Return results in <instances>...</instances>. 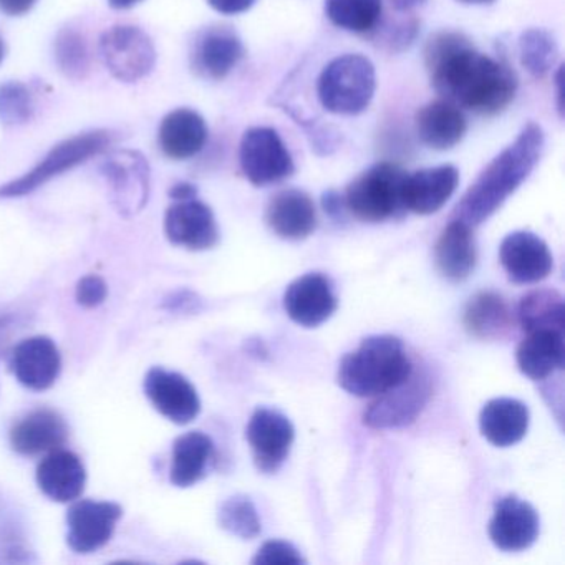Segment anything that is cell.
<instances>
[{
  "label": "cell",
  "instance_id": "1",
  "mask_svg": "<svg viewBox=\"0 0 565 565\" xmlns=\"http://www.w3.org/2000/svg\"><path fill=\"white\" fill-rule=\"evenodd\" d=\"M433 87L446 100L479 115H498L511 105L518 77L504 62L472 47L458 32H439L425 49Z\"/></svg>",
  "mask_w": 565,
  "mask_h": 565
},
{
  "label": "cell",
  "instance_id": "2",
  "mask_svg": "<svg viewBox=\"0 0 565 565\" xmlns=\"http://www.w3.org/2000/svg\"><path fill=\"white\" fill-rule=\"evenodd\" d=\"M545 137L537 124H527L514 141L501 151L462 196L456 220L478 226L491 217L511 194L531 177L544 151Z\"/></svg>",
  "mask_w": 565,
  "mask_h": 565
},
{
  "label": "cell",
  "instance_id": "3",
  "mask_svg": "<svg viewBox=\"0 0 565 565\" xmlns=\"http://www.w3.org/2000/svg\"><path fill=\"white\" fill-rule=\"evenodd\" d=\"M413 363L402 340L393 335H373L363 340L355 352L343 356L339 385L350 395L379 396L409 379Z\"/></svg>",
  "mask_w": 565,
  "mask_h": 565
},
{
  "label": "cell",
  "instance_id": "4",
  "mask_svg": "<svg viewBox=\"0 0 565 565\" xmlns=\"http://www.w3.org/2000/svg\"><path fill=\"white\" fill-rule=\"evenodd\" d=\"M376 90L375 67L360 54L333 58L319 77L317 95L329 114L359 115L372 104Z\"/></svg>",
  "mask_w": 565,
  "mask_h": 565
},
{
  "label": "cell",
  "instance_id": "5",
  "mask_svg": "<svg viewBox=\"0 0 565 565\" xmlns=\"http://www.w3.org/2000/svg\"><path fill=\"white\" fill-rule=\"evenodd\" d=\"M117 134L110 130H92L87 134L75 135L62 143L55 145L47 157L24 177L0 186V198H21L34 193L49 181L67 171L74 170L78 164L90 158L104 153L108 147L117 141Z\"/></svg>",
  "mask_w": 565,
  "mask_h": 565
},
{
  "label": "cell",
  "instance_id": "6",
  "mask_svg": "<svg viewBox=\"0 0 565 565\" xmlns=\"http://www.w3.org/2000/svg\"><path fill=\"white\" fill-rule=\"evenodd\" d=\"M406 173L393 163H379L363 171L347 188L345 206L356 220L383 223L392 220L403 206Z\"/></svg>",
  "mask_w": 565,
  "mask_h": 565
},
{
  "label": "cell",
  "instance_id": "7",
  "mask_svg": "<svg viewBox=\"0 0 565 565\" xmlns=\"http://www.w3.org/2000/svg\"><path fill=\"white\" fill-rule=\"evenodd\" d=\"M100 55L108 72L125 84L147 77L157 64L153 41L135 25H115L104 32Z\"/></svg>",
  "mask_w": 565,
  "mask_h": 565
},
{
  "label": "cell",
  "instance_id": "8",
  "mask_svg": "<svg viewBox=\"0 0 565 565\" xmlns=\"http://www.w3.org/2000/svg\"><path fill=\"white\" fill-rule=\"evenodd\" d=\"M239 163L244 177L254 186H269L292 177L294 160L274 128L254 127L243 135Z\"/></svg>",
  "mask_w": 565,
  "mask_h": 565
},
{
  "label": "cell",
  "instance_id": "9",
  "mask_svg": "<svg viewBox=\"0 0 565 565\" xmlns=\"http://www.w3.org/2000/svg\"><path fill=\"white\" fill-rule=\"evenodd\" d=\"M102 174L111 188L115 206L125 216L143 210L150 194V167L138 151L120 150L108 154Z\"/></svg>",
  "mask_w": 565,
  "mask_h": 565
},
{
  "label": "cell",
  "instance_id": "10",
  "mask_svg": "<svg viewBox=\"0 0 565 565\" xmlns=\"http://www.w3.org/2000/svg\"><path fill=\"white\" fill-rule=\"evenodd\" d=\"M257 469L267 475L279 471L292 448L296 429L282 413L257 408L246 429Z\"/></svg>",
  "mask_w": 565,
  "mask_h": 565
},
{
  "label": "cell",
  "instance_id": "11",
  "mask_svg": "<svg viewBox=\"0 0 565 565\" xmlns=\"http://www.w3.org/2000/svg\"><path fill=\"white\" fill-rule=\"evenodd\" d=\"M124 509L117 502L82 499L67 512V544L77 554H90L104 547L114 535Z\"/></svg>",
  "mask_w": 565,
  "mask_h": 565
},
{
  "label": "cell",
  "instance_id": "12",
  "mask_svg": "<svg viewBox=\"0 0 565 565\" xmlns=\"http://www.w3.org/2000/svg\"><path fill=\"white\" fill-rule=\"evenodd\" d=\"M431 395L429 379L412 373L395 388L382 393L366 409L363 423L370 428H399L415 422Z\"/></svg>",
  "mask_w": 565,
  "mask_h": 565
},
{
  "label": "cell",
  "instance_id": "13",
  "mask_svg": "<svg viewBox=\"0 0 565 565\" xmlns=\"http://www.w3.org/2000/svg\"><path fill=\"white\" fill-rule=\"evenodd\" d=\"M145 393L151 405L177 425H188L200 415L201 399L196 388L181 373L154 366L145 379Z\"/></svg>",
  "mask_w": 565,
  "mask_h": 565
},
{
  "label": "cell",
  "instance_id": "14",
  "mask_svg": "<svg viewBox=\"0 0 565 565\" xmlns=\"http://www.w3.org/2000/svg\"><path fill=\"white\" fill-rule=\"evenodd\" d=\"M244 45L231 28L214 25L194 39L191 67L207 81H223L243 61Z\"/></svg>",
  "mask_w": 565,
  "mask_h": 565
},
{
  "label": "cell",
  "instance_id": "15",
  "mask_svg": "<svg viewBox=\"0 0 565 565\" xmlns=\"http://www.w3.org/2000/svg\"><path fill=\"white\" fill-rule=\"evenodd\" d=\"M164 233L174 246L206 250L220 241L216 217L207 204L196 198L177 201L164 216Z\"/></svg>",
  "mask_w": 565,
  "mask_h": 565
},
{
  "label": "cell",
  "instance_id": "16",
  "mask_svg": "<svg viewBox=\"0 0 565 565\" xmlns=\"http://www.w3.org/2000/svg\"><path fill=\"white\" fill-rule=\"evenodd\" d=\"M284 309L297 326H322L337 310L332 284L322 274H306L294 280L284 294Z\"/></svg>",
  "mask_w": 565,
  "mask_h": 565
},
{
  "label": "cell",
  "instance_id": "17",
  "mask_svg": "<svg viewBox=\"0 0 565 565\" xmlns=\"http://www.w3.org/2000/svg\"><path fill=\"white\" fill-rule=\"evenodd\" d=\"M539 535V515L527 501L505 495L495 504L489 522V537L495 547L505 552L525 551Z\"/></svg>",
  "mask_w": 565,
  "mask_h": 565
},
{
  "label": "cell",
  "instance_id": "18",
  "mask_svg": "<svg viewBox=\"0 0 565 565\" xmlns=\"http://www.w3.org/2000/svg\"><path fill=\"white\" fill-rule=\"evenodd\" d=\"M502 267L515 284H535L551 274L554 260L547 244L529 231L509 234L499 249Z\"/></svg>",
  "mask_w": 565,
  "mask_h": 565
},
{
  "label": "cell",
  "instance_id": "19",
  "mask_svg": "<svg viewBox=\"0 0 565 565\" xmlns=\"http://www.w3.org/2000/svg\"><path fill=\"white\" fill-rule=\"evenodd\" d=\"M11 370L22 385L34 392H44L61 375V352L49 337H31L15 347L11 355Z\"/></svg>",
  "mask_w": 565,
  "mask_h": 565
},
{
  "label": "cell",
  "instance_id": "20",
  "mask_svg": "<svg viewBox=\"0 0 565 565\" xmlns=\"http://www.w3.org/2000/svg\"><path fill=\"white\" fill-rule=\"evenodd\" d=\"M459 183V171L451 164L426 168L412 177L406 174L403 183V206L419 216L438 213L449 198L455 194Z\"/></svg>",
  "mask_w": 565,
  "mask_h": 565
},
{
  "label": "cell",
  "instance_id": "21",
  "mask_svg": "<svg viewBox=\"0 0 565 565\" xmlns=\"http://www.w3.org/2000/svg\"><path fill=\"white\" fill-rule=\"evenodd\" d=\"M266 223L282 239H306L317 227L312 198L300 190L280 191L267 204Z\"/></svg>",
  "mask_w": 565,
  "mask_h": 565
},
{
  "label": "cell",
  "instance_id": "22",
  "mask_svg": "<svg viewBox=\"0 0 565 565\" xmlns=\"http://www.w3.org/2000/svg\"><path fill=\"white\" fill-rule=\"evenodd\" d=\"M68 426L54 409L29 413L11 431V446L19 455L35 456L55 451L65 445Z\"/></svg>",
  "mask_w": 565,
  "mask_h": 565
},
{
  "label": "cell",
  "instance_id": "23",
  "mask_svg": "<svg viewBox=\"0 0 565 565\" xmlns=\"http://www.w3.org/2000/svg\"><path fill=\"white\" fill-rule=\"evenodd\" d=\"M207 141V127L204 118L190 108H178L161 121L158 130V145L164 157L174 161L196 157Z\"/></svg>",
  "mask_w": 565,
  "mask_h": 565
},
{
  "label": "cell",
  "instance_id": "24",
  "mask_svg": "<svg viewBox=\"0 0 565 565\" xmlns=\"http://www.w3.org/2000/svg\"><path fill=\"white\" fill-rule=\"evenodd\" d=\"M87 482L84 462L75 452L55 449L39 465L38 484L52 501L72 502L81 498Z\"/></svg>",
  "mask_w": 565,
  "mask_h": 565
},
{
  "label": "cell",
  "instance_id": "25",
  "mask_svg": "<svg viewBox=\"0 0 565 565\" xmlns=\"http://www.w3.org/2000/svg\"><path fill=\"white\" fill-rule=\"evenodd\" d=\"M415 125L422 143L436 151H448L455 148L465 138L466 128H468L465 115L459 110L458 105L446 98L429 102L428 105L419 108Z\"/></svg>",
  "mask_w": 565,
  "mask_h": 565
},
{
  "label": "cell",
  "instance_id": "26",
  "mask_svg": "<svg viewBox=\"0 0 565 565\" xmlns=\"http://www.w3.org/2000/svg\"><path fill=\"white\" fill-rule=\"evenodd\" d=\"M475 236L469 224L461 220H452L443 230L435 247L436 267L446 279L461 282L471 276L476 267Z\"/></svg>",
  "mask_w": 565,
  "mask_h": 565
},
{
  "label": "cell",
  "instance_id": "27",
  "mask_svg": "<svg viewBox=\"0 0 565 565\" xmlns=\"http://www.w3.org/2000/svg\"><path fill=\"white\" fill-rule=\"evenodd\" d=\"M529 335L518 347L515 360L519 370L531 380H545L565 363L564 332L541 329L527 332Z\"/></svg>",
  "mask_w": 565,
  "mask_h": 565
},
{
  "label": "cell",
  "instance_id": "28",
  "mask_svg": "<svg viewBox=\"0 0 565 565\" xmlns=\"http://www.w3.org/2000/svg\"><path fill=\"white\" fill-rule=\"evenodd\" d=\"M482 436L498 448L518 445L529 429V409L514 398H495L486 403L479 415Z\"/></svg>",
  "mask_w": 565,
  "mask_h": 565
},
{
  "label": "cell",
  "instance_id": "29",
  "mask_svg": "<svg viewBox=\"0 0 565 565\" xmlns=\"http://www.w3.org/2000/svg\"><path fill=\"white\" fill-rule=\"evenodd\" d=\"M213 452V441L204 433L191 431L180 436L173 445L171 482L177 488H191L206 476Z\"/></svg>",
  "mask_w": 565,
  "mask_h": 565
},
{
  "label": "cell",
  "instance_id": "30",
  "mask_svg": "<svg viewBox=\"0 0 565 565\" xmlns=\"http://www.w3.org/2000/svg\"><path fill=\"white\" fill-rule=\"evenodd\" d=\"M462 320L466 330L481 340L504 339L512 327V313L508 303L494 292L476 294L466 306Z\"/></svg>",
  "mask_w": 565,
  "mask_h": 565
},
{
  "label": "cell",
  "instance_id": "31",
  "mask_svg": "<svg viewBox=\"0 0 565 565\" xmlns=\"http://www.w3.org/2000/svg\"><path fill=\"white\" fill-rule=\"evenodd\" d=\"M519 322L525 332L552 329L564 332V299L557 290L539 289L522 297L519 306Z\"/></svg>",
  "mask_w": 565,
  "mask_h": 565
},
{
  "label": "cell",
  "instance_id": "32",
  "mask_svg": "<svg viewBox=\"0 0 565 565\" xmlns=\"http://www.w3.org/2000/svg\"><path fill=\"white\" fill-rule=\"evenodd\" d=\"M383 0H326V14L335 28L366 34L379 25Z\"/></svg>",
  "mask_w": 565,
  "mask_h": 565
},
{
  "label": "cell",
  "instance_id": "33",
  "mask_svg": "<svg viewBox=\"0 0 565 565\" xmlns=\"http://www.w3.org/2000/svg\"><path fill=\"white\" fill-rule=\"evenodd\" d=\"M519 55L532 77L544 78L557 61V42L544 29H527L519 39Z\"/></svg>",
  "mask_w": 565,
  "mask_h": 565
},
{
  "label": "cell",
  "instance_id": "34",
  "mask_svg": "<svg viewBox=\"0 0 565 565\" xmlns=\"http://www.w3.org/2000/svg\"><path fill=\"white\" fill-rule=\"evenodd\" d=\"M55 61L65 77L82 81L90 68L87 42L74 29H64L55 41Z\"/></svg>",
  "mask_w": 565,
  "mask_h": 565
},
{
  "label": "cell",
  "instance_id": "35",
  "mask_svg": "<svg viewBox=\"0 0 565 565\" xmlns=\"http://www.w3.org/2000/svg\"><path fill=\"white\" fill-rule=\"evenodd\" d=\"M220 525L241 539H254L260 534V519L256 505L246 495H233L221 504Z\"/></svg>",
  "mask_w": 565,
  "mask_h": 565
},
{
  "label": "cell",
  "instance_id": "36",
  "mask_svg": "<svg viewBox=\"0 0 565 565\" xmlns=\"http://www.w3.org/2000/svg\"><path fill=\"white\" fill-rule=\"evenodd\" d=\"M35 115L34 95L22 82L0 85V124L19 127L29 124Z\"/></svg>",
  "mask_w": 565,
  "mask_h": 565
},
{
  "label": "cell",
  "instance_id": "37",
  "mask_svg": "<svg viewBox=\"0 0 565 565\" xmlns=\"http://www.w3.org/2000/svg\"><path fill=\"white\" fill-rule=\"evenodd\" d=\"M254 564H287L300 565L306 564V558L300 555V552L294 547L289 542L284 541H269L257 551L254 557Z\"/></svg>",
  "mask_w": 565,
  "mask_h": 565
},
{
  "label": "cell",
  "instance_id": "38",
  "mask_svg": "<svg viewBox=\"0 0 565 565\" xmlns=\"http://www.w3.org/2000/svg\"><path fill=\"white\" fill-rule=\"evenodd\" d=\"M108 287L107 282L100 276H87L77 284V302L87 309L100 306L107 299Z\"/></svg>",
  "mask_w": 565,
  "mask_h": 565
},
{
  "label": "cell",
  "instance_id": "39",
  "mask_svg": "<svg viewBox=\"0 0 565 565\" xmlns=\"http://www.w3.org/2000/svg\"><path fill=\"white\" fill-rule=\"evenodd\" d=\"M207 4L220 14L237 15L249 11L256 4V0H207Z\"/></svg>",
  "mask_w": 565,
  "mask_h": 565
},
{
  "label": "cell",
  "instance_id": "40",
  "mask_svg": "<svg viewBox=\"0 0 565 565\" xmlns=\"http://www.w3.org/2000/svg\"><path fill=\"white\" fill-rule=\"evenodd\" d=\"M38 4V0H0V12L11 15V18H21L32 11Z\"/></svg>",
  "mask_w": 565,
  "mask_h": 565
},
{
  "label": "cell",
  "instance_id": "41",
  "mask_svg": "<svg viewBox=\"0 0 565 565\" xmlns=\"http://www.w3.org/2000/svg\"><path fill=\"white\" fill-rule=\"evenodd\" d=\"M196 186L190 183H178L170 190V198L174 201L193 200V198H196Z\"/></svg>",
  "mask_w": 565,
  "mask_h": 565
},
{
  "label": "cell",
  "instance_id": "42",
  "mask_svg": "<svg viewBox=\"0 0 565 565\" xmlns=\"http://www.w3.org/2000/svg\"><path fill=\"white\" fill-rule=\"evenodd\" d=\"M388 2L395 12H412L422 8L426 0H388Z\"/></svg>",
  "mask_w": 565,
  "mask_h": 565
},
{
  "label": "cell",
  "instance_id": "43",
  "mask_svg": "<svg viewBox=\"0 0 565 565\" xmlns=\"http://www.w3.org/2000/svg\"><path fill=\"white\" fill-rule=\"evenodd\" d=\"M323 207H326L327 213H339L340 207H342V200L335 193H326V196H323Z\"/></svg>",
  "mask_w": 565,
  "mask_h": 565
},
{
  "label": "cell",
  "instance_id": "44",
  "mask_svg": "<svg viewBox=\"0 0 565 565\" xmlns=\"http://www.w3.org/2000/svg\"><path fill=\"white\" fill-rule=\"evenodd\" d=\"M143 0H108L110 8L118 9V11H125V9L135 8L140 4Z\"/></svg>",
  "mask_w": 565,
  "mask_h": 565
},
{
  "label": "cell",
  "instance_id": "45",
  "mask_svg": "<svg viewBox=\"0 0 565 565\" xmlns=\"http://www.w3.org/2000/svg\"><path fill=\"white\" fill-rule=\"evenodd\" d=\"M458 2L466 6H489L495 2V0H458Z\"/></svg>",
  "mask_w": 565,
  "mask_h": 565
},
{
  "label": "cell",
  "instance_id": "46",
  "mask_svg": "<svg viewBox=\"0 0 565 565\" xmlns=\"http://www.w3.org/2000/svg\"><path fill=\"white\" fill-rule=\"evenodd\" d=\"M4 61V42L0 39V62Z\"/></svg>",
  "mask_w": 565,
  "mask_h": 565
}]
</instances>
